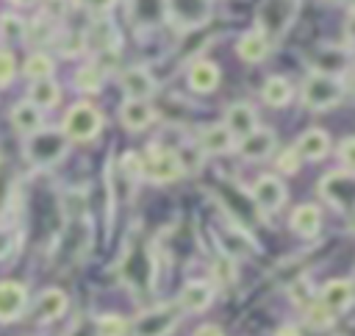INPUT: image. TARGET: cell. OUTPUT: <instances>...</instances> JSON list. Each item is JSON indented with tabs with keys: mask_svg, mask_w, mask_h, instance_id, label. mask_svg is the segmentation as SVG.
I'll return each mask as SVG.
<instances>
[{
	"mask_svg": "<svg viewBox=\"0 0 355 336\" xmlns=\"http://www.w3.org/2000/svg\"><path fill=\"white\" fill-rule=\"evenodd\" d=\"M67 136L64 131L55 128H39L36 133L28 136L25 142V158L31 161V167L36 169H47L53 164H58L67 156Z\"/></svg>",
	"mask_w": 355,
	"mask_h": 336,
	"instance_id": "obj_1",
	"label": "cell"
},
{
	"mask_svg": "<svg viewBox=\"0 0 355 336\" xmlns=\"http://www.w3.org/2000/svg\"><path fill=\"white\" fill-rule=\"evenodd\" d=\"M300 11V0H263L255 11L258 33L266 42L283 39V33L294 25V17Z\"/></svg>",
	"mask_w": 355,
	"mask_h": 336,
	"instance_id": "obj_2",
	"label": "cell"
},
{
	"mask_svg": "<svg viewBox=\"0 0 355 336\" xmlns=\"http://www.w3.org/2000/svg\"><path fill=\"white\" fill-rule=\"evenodd\" d=\"M344 100V83L338 75H324V72H311L302 81V106L311 111H324L333 108Z\"/></svg>",
	"mask_w": 355,
	"mask_h": 336,
	"instance_id": "obj_3",
	"label": "cell"
},
{
	"mask_svg": "<svg viewBox=\"0 0 355 336\" xmlns=\"http://www.w3.org/2000/svg\"><path fill=\"white\" fill-rule=\"evenodd\" d=\"M180 317H183V311H180L178 303L153 305V308L141 311V314L133 319L128 336H169V333L178 328Z\"/></svg>",
	"mask_w": 355,
	"mask_h": 336,
	"instance_id": "obj_4",
	"label": "cell"
},
{
	"mask_svg": "<svg viewBox=\"0 0 355 336\" xmlns=\"http://www.w3.org/2000/svg\"><path fill=\"white\" fill-rule=\"evenodd\" d=\"M103 128V117L94 106L89 103H78L69 108L67 119H64V136L67 139H75V142H89L100 133Z\"/></svg>",
	"mask_w": 355,
	"mask_h": 336,
	"instance_id": "obj_5",
	"label": "cell"
},
{
	"mask_svg": "<svg viewBox=\"0 0 355 336\" xmlns=\"http://www.w3.org/2000/svg\"><path fill=\"white\" fill-rule=\"evenodd\" d=\"M164 6L178 31L200 28L211 17V0H164Z\"/></svg>",
	"mask_w": 355,
	"mask_h": 336,
	"instance_id": "obj_6",
	"label": "cell"
},
{
	"mask_svg": "<svg viewBox=\"0 0 355 336\" xmlns=\"http://www.w3.org/2000/svg\"><path fill=\"white\" fill-rule=\"evenodd\" d=\"M319 194L338 211H349L352 208V197H355V178L349 169L341 172H330L319 180Z\"/></svg>",
	"mask_w": 355,
	"mask_h": 336,
	"instance_id": "obj_7",
	"label": "cell"
},
{
	"mask_svg": "<svg viewBox=\"0 0 355 336\" xmlns=\"http://www.w3.org/2000/svg\"><path fill=\"white\" fill-rule=\"evenodd\" d=\"M144 172H147L150 180H155V183H169V180H175V178L183 175V167H180L175 150H166V147L153 144V147H150V156H147V161H144Z\"/></svg>",
	"mask_w": 355,
	"mask_h": 336,
	"instance_id": "obj_8",
	"label": "cell"
},
{
	"mask_svg": "<svg viewBox=\"0 0 355 336\" xmlns=\"http://www.w3.org/2000/svg\"><path fill=\"white\" fill-rule=\"evenodd\" d=\"M250 197H252V203L258 205L261 214H275V211L286 203V186H283V180L275 178V175H261V178L252 183Z\"/></svg>",
	"mask_w": 355,
	"mask_h": 336,
	"instance_id": "obj_9",
	"label": "cell"
},
{
	"mask_svg": "<svg viewBox=\"0 0 355 336\" xmlns=\"http://www.w3.org/2000/svg\"><path fill=\"white\" fill-rule=\"evenodd\" d=\"M28 305V292L17 280H0V322H14Z\"/></svg>",
	"mask_w": 355,
	"mask_h": 336,
	"instance_id": "obj_10",
	"label": "cell"
},
{
	"mask_svg": "<svg viewBox=\"0 0 355 336\" xmlns=\"http://www.w3.org/2000/svg\"><path fill=\"white\" fill-rule=\"evenodd\" d=\"M119 83H122V92L128 100H147L155 92V78L150 75L147 67H128L119 75Z\"/></svg>",
	"mask_w": 355,
	"mask_h": 336,
	"instance_id": "obj_11",
	"label": "cell"
},
{
	"mask_svg": "<svg viewBox=\"0 0 355 336\" xmlns=\"http://www.w3.org/2000/svg\"><path fill=\"white\" fill-rule=\"evenodd\" d=\"M319 303L330 311V314H344L349 305H352V283L347 278H336V280H327L319 292Z\"/></svg>",
	"mask_w": 355,
	"mask_h": 336,
	"instance_id": "obj_12",
	"label": "cell"
},
{
	"mask_svg": "<svg viewBox=\"0 0 355 336\" xmlns=\"http://www.w3.org/2000/svg\"><path fill=\"white\" fill-rule=\"evenodd\" d=\"M225 128L233 139H244L247 133H252L258 128V114L250 103H233L225 111Z\"/></svg>",
	"mask_w": 355,
	"mask_h": 336,
	"instance_id": "obj_13",
	"label": "cell"
},
{
	"mask_svg": "<svg viewBox=\"0 0 355 336\" xmlns=\"http://www.w3.org/2000/svg\"><path fill=\"white\" fill-rule=\"evenodd\" d=\"M211 303H214V286L208 280H189L180 289V297H178L180 311H189V314H200Z\"/></svg>",
	"mask_w": 355,
	"mask_h": 336,
	"instance_id": "obj_14",
	"label": "cell"
},
{
	"mask_svg": "<svg viewBox=\"0 0 355 336\" xmlns=\"http://www.w3.org/2000/svg\"><path fill=\"white\" fill-rule=\"evenodd\" d=\"M275 144H277V139H275V133L269 128H255L252 133L239 139V153L247 161H261V158H266L275 150Z\"/></svg>",
	"mask_w": 355,
	"mask_h": 336,
	"instance_id": "obj_15",
	"label": "cell"
},
{
	"mask_svg": "<svg viewBox=\"0 0 355 336\" xmlns=\"http://www.w3.org/2000/svg\"><path fill=\"white\" fill-rule=\"evenodd\" d=\"M233 144H236V139L227 133L225 125H216V122H214V125H205V128L200 131V136H197V147H200L202 153H211V156L230 153Z\"/></svg>",
	"mask_w": 355,
	"mask_h": 336,
	"instance_id": "obj_16",
	"label": "cell"
},
{
	"mask_svg": "<svg viewBox=\"0 0 355 336\" xmlns=\"http://www.w3.org/2000/svg\"><path fill=\"white\" fill-rule=\"evenodd\" d=\"M64 311H67V294H64L61 289H44V292L36 297L33 314H36L39 322H53V319L64 317Z\"/></svg>",
	"mask_w": 355,
	"mask_h": 336,
	"instance_id": "obj_17",
	"label": "cell"
},
{
	"mask_svg": "<svg viewBox=\"0 0 355 336\" xmlns=\"http://www.w3.org/2000/svg\"><path fill=\"white\" fill-rule=\"evenodd\" d=\"M130 17L139 28H155L166 19L164 0H130Z\"/></svg>",
	"mask_w": 355,
	"mask_h": 336,
	"instance_id": "obj_18",
	"label": "cell"
},
{
	"mask_svg": "<svg viewBox=\"0 0 355 336\" xmlns=\"http://www.w3.org/2000/svg\"><path fill=\"white\" fill-rule=\"evenodd\" d=\"M83 44H89V47L97 50V53H108L111 47H116V28H114V22L97 17V19L89 25V31H86Z\"/></svg>",
	"mask_w": 355,
	"mask_h": 336,
	"instance_id": "obj_19",
	"label": "cell"
},
{
	"mask_svg": "<svg viewBox=\"0 0 355 336\" xmlns=\"http://www.w3.org/2000/svg\"><path fill=\"white\" fill-rule=\"evenodd\" d=\"M153 108L147 100H125L122 108H119V119L128 131H144L150 122H153Z\"/></svg>",
	"mask_w": 355,
	"mask_h": 336,
	"instance_id": "obj_20",
	"label": "cell"
},
{
	"mask_svg": "<svg viewBox=\"0 0 355 336\" xmlns=\"http://www.w3.org/2000/svg\"><path fill=\"white\" fill-rule=\"evenodd\" d=\"M294 150L300 153V158L319 161V158H324V156L330 153V139H327V133H324V131L311 128V131H305V133L300 136V142H297V147H294Z\"/></svg>",
	"mask_w": 355,
	"mask_h": 336,
	"instance_id": "obj_21",
	"label": "cell"
},
{
	"mask_svg": "<svg viewBox=\"0 0 355 336\" xmlns=\"http://www.w3.org/2000/svg\"><path fill=\"white\" fill-rule=\"evenodd\" d=\"M319 228H322V211H319L316 205L305 203V205H297V208H294V214H291V230H294L297 236L313 239V236L319 233Z\"/></svg>",
	"mask_w": 355,
	"mask_h": 336,
	"instance_id": "obj_22",
	"label": "cell"
},
{
	"mask_svg": "<svg viewBox=\"0 0 355 336\" xmlns=\"http://www.w3.org/2000/svg\"><path fill=\"white\" fill-rule=\"evenodd\" d=\"M216 83H219V69H216V64L200 58V61H194V64L189 67V86H191L194 92L208 94V92L216 89Z\"/></svg>",
	"mask_w": 355,
	"mask_h": 336,
	"instance_id": "obj_23",
	"label": "cell"
},
{
	"mask_svg": "<svg viewBox=\"0 0 355 336\" xmlns=\"http://www.w3.org/2000/svg\"><path fill=\"white\" fill-rule=\"evenodd\" d=\"M11 122H14V128L22 136H31V133H36L42 128V108H36L28 100L25 103H17L14 111H11Z\"/></svg>",
	"mask_w": 355,
	"mask_h": 336,
	"instance_id": "obj_24",
	"label": "cell"
},
{
	"mask_svg": "<svg viewBox=\"0 0 355 336\" xmlns=\"http://www.w3.org/2000/svg\"><path fill=\"white\" fill-rule=\"evenodd\" d=\"M236 53H239L247 64H258V61L269 53V42H266L258 31H247V33L239 39V44H236Z\"/></svg>",
	"mask_w": 355,
	"mask_h": 336,
	"instance_id": "obj_25",
	"label": "cell"
},
{
	"mask_svg": "<svg viewBox=\"0 0 355 336\" xmlns=\"http://www.w3.org/2000/svg\"><path fill=\"white\" fill-rule=\"evenodd\" d=\"M58 97H61V92H58V83L53 78H42V81L31 83L28 103H33L36 108H53L58 103Z\"/></svg>",
	"mask_w": 355,
	"mask_h": 336,
	"instance_id": "obj_26",
	"label": "cell"
},
{
	"mask_svg": "<svg viewBox=\"0 0 355 336\" xmlns=\"http://www.w3.org/2000/svg\"><path fill=\"white\" fill-rule=\"evenodd\" d=\"M291 83L286 81V78H280V75H272L266 83H263V89H261V97H263V103L266 106H272V108H283L288 100H291Z\"/></svg>",
	"mask_w": 355,
	"mask_h": 336,
	"instance_id": "obj_27",
	"label": "cell"
},
{
	"mask_svg": "<svg viewBox=\"0 0 355 336\" xmlns=\"http://www.w3.org/2000/svg\"><path fill=\"white\" fill-rule=\"evenodd\" d=\"M349 56L344 53V50H338V47H327V50H322L319 56H316V72H324V75H341L344 69H347V61Z\"/></svg>",
	"mask_w": 355,
	"mask_h": 336,
	"instance_id": "obj_28",
	"label": "cell"
},
{
	"mask_svg": "<svg viewBox=\"0 0 355 336\" xmlns=\"http://www.w3.org/2000/svg\"><path fill=\"white\" fill-rule=\"evenodd\" d=\"M94 330H97V336H128L130 322L119 314H105L94 322Z\"/></svg>",
	"mask_w": 355,
	"mask_h": 336,
	"instance_id": "obj_29",
	"label": "cell"
},
{
	"mask_svg": "<svg viewBox=\"0 0 355 336\" xmlns=\"http://www.w3.org/2000/svg\"><path fill=\"white\" fill-rule=\"evenodd\" d=\"M0 36L8 39V42H22L28 36V28L22 22V17L17 14H3L0 17Z\"/></svg>",
	"mask_w": 355,
	"mask_h": 336,
	"instance_id": "obj_30",
	"label": "cell"
},
{
	"mask_svg": "<svg viewBox=\"0 0 355 336\" xmlns=\"http://www.w3.org/2000/svg\"><path fill=\"white\" fill-rule=\"evenodd\" d=\"M25 75L33 78V81L50 78V75H53V58L44 56V53H33V56L25 61Z\"/></svg>",
	"mask_w": 355,
	"mask_h": 336,
	"instance_id": "obj_31",
	"label": "cell"
},
{
	"mask_svg": "<svg viewBox=\"0 0 355 336\" xmlns=\"http://www.w3.org/2000/svg\"><path fill=\"white\" fill-rule=\"evenodd\" d=\"M75 83H78L80 92H97V89L103 86V72H100V67H97V64L80 67L78 75H75Z\"/></svg>",
	"mask_w": 355,
	"mask_h": 336,
	"instance_id": "obj_32",
	"label": "cell"
},
{
	"mask_svg": "<svg viewBox=\"0 0 355 336\" xmlns=\"http://www.w3.org/2000/svg\"><path fill=\"white\" fill-rule=\"evenodd\" d=\"M305 319H308V325L311 328H316V330H324V328H330L333 322H336V314H330L319 300L316 303H308V311H305Z\"/></svg>",
	"mask_w": 355,
	"mask_h": 336,
	"instance_id": "obj_33",
	"label": "cell"
},
{
	"mask_svg": "<svg viewBox=\"0 0 355 336\" xmlns=\"http://www.w3.org/2000/svg\"><path fill=\"white\" fill-rule=\"evenodd\" d=\"M133 186H136V180L144 175V158L141 156H136V153H128L125 158H122V169H119Z\"/></svg>",
	"mask_w": 355,
	"mask_h": 336,
	"instance_id": "obj_34",
	"label": "cell"
},
{
	"mask_svg": "<svg viewBox=\"0 0 355 336\" xmlns=\"http://www.w3.org/2000/svg\"><path fill=\"white\" fill-rule=\"evenodd\" d=\"M214 278L219 280V283H233V278H236V269H233V258H227L225 253L214 261Z\"/></svg>",
	"mask_w": 355,
	"mask_h": 336,
	"instance_id": "obj_35",
	"label": "cell"
},
{
	"mask_svg": "<svg viewBox=\"0 0 355 336\" xmlns=\"http://www.w3.org/2000/svg\"><path fill=\"white\" fill-rule=\"evenodd\" d=\"M14 72H17L14 56L8 50H0V86H8L14 81Z\"/></svg>",
	"mask_w": 355,
	"mask_h": 336,
	"instance_id": "obj_36",
	"label": "cell"
},
{
	"mask_svg": "<svg viewBox=\"0 0 355 336\" xmlns=\"http://www.w3.org/2000/svg\"><path fill=\"white\" fill-rule=\"evenodd\" d=\"M300 161H302V158H300V153H297V150L291 147V150H286V153L280 156V161H277V167H280L283 172H288V175H294V172L300 169Z\"/></svg>",
	"mask_w": 355,
	"mask_h": 336,
	"instance_id": "obj_37",
	"label": "cell"
},
{
	"mask_svg": "<svg viewBox=\"0 0 355 336\" xmlns=\"http://www.w3.org/2000/svg\"><path fill=\"white\" fill-rule=\"evenodd\" d=\"M80 8H86V11H92V14H105V11H111L114 8V3L116 0H75Z\"/></svg>",
	"mask_w": 355,
	"mask_h": 336,
	"instance_id": "obj_38",
	"label": "cell"
},
{
	"mask_svg": "<svg viewBox=\"0 0 355 336\" xmlns=\"http://www.w3.org/2000/svg\"><path fill=\"white\" fill-rule=\"evenodd\" d=\"M64 39H67V42H61V53H67V56H75V53H80V50L86 47L78 33H67Z\"/></svg>",
	"mask_w": 355,
	"mask_h": 336,
	"instance_id": "obj_39",
	"label": "cell"
},
{
	"mask_svg": "<svg viewBox=\"0 0 355 336\" xmlns=\"http://www.w3.org/2000/svg\"><path fill=\"white\" fill-rule=\"evenodd\" d=\"M352 147H355V139H352V136H347V139L341 142V147H338V156H341V161H344V169H349V172H352Z\"/></svg>",
	"mask_w": 355,
	"mask_h": 336,
	"instance_id": "obj_40",
	"label": "cell"
},
{
	"mask_svg": "<svg viewBox=\"0 0 355 336\" xmlns=\"http://www.w3.org/2000/svg\"><path fill=\"white\" fill-rule=\"evenodd\" d=\"M11 250H14V236L6 228H0V258H6Z\"/></svg>",
	"mask_w": 355,
	"mask_h": 336,
	"instance_id": "obj_41",
	"label": "cell"
},
{
	"mask_svg": "<svg viewBox=\"0 0 355 336\" xmlns=\"http://www.w3.org/2000/svg\"><path fill=\"white\" fill-rule=\"evenodd\" d=\"M8 192H11V180H8V172H6V167L0 164V208L6 205V197H8Z\"/></svg>",
	"mask_w": 355,
	"mask_h": 336,
	"instance_id": "obj_42",
	"label": "cell"
},
{
	"mask_svg": "<svg viewBox=\"0 0 355 336\" xmlns=\"http://www.w3.org/2000/svg\"><path fill=\"white\" fill-rule=\"evenodd\" d=\"M194 336H225V333H222L216 325H202V328L194 330Z\"/></svg>",
	"mask_w": 355,
	"mask_h": 336,
	"instance_id": "obj_43",
	"label": "cell"
},
{
	"mask_svg": "<svg viewBox=\"0 0 355 336\" xmlns=\"http://www.w3.org/2000/svg\"><path fill=\"white\" fill-rule=\"evenodd\" d=\"M275 336H300V330H297L294 325H283V328H277Z\"/></svg>",
	"mask_w": 355,
	"mask_h": 336,
	"instance_id": "obj_44",
	"label": "cell"
},
{
	"mask_svg": "<svg viewBox=\"0 0 355 336\" xmlns=\"http://www.w3.org/2000/svg\"><path fill=\"white\" fill-rule=\"evenodd\" d=\"M11 3H17V6H33L36 0H11Z\"/></svg>",
	"mask_w": 355,
	"mask_h": 336,
	"instance_id": "obj_45",
	"label": "cell"
},
{
	"mask_svg": "<svg viewBox=\"0 0 355 336\" xmlns=\"http://www.w3.org/2000/svg\"><path fill=\"white\" fill-rule=\"evenodd\" d=\"M333 3H344V6H349V3H352V0H333Z\"/></svg>",
	"mask_w": 355,
	"mask_h": 336,
	"instance_id": "obj_46",
	"label": "cell"
}]
</instances>
